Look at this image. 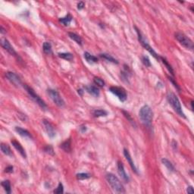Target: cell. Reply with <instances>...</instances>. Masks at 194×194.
Wrapping results in <instances>:
<instances>
[{"instance_id":"cell-1","label":"cell","mask_w":194,"mask_h":194,"mask_svg":"<svg viewBox=\"0 0 194 194\" xmlns=\"http://www.w3.org/2000/svg\"><path fill=\"white\" fill-rule=\"evenodd\" d=\"M139 116L144 125L146 127H150L153 118V112L152 110L148 105H145L142 107L139 112Z\"/></svg>"},{"instance_id":"cell-2","label":"cell","mask_w":194,"mask_h":194,"mask_svg":"<svg viewBox=\"0 0 194 194\" xmlns=\"http://www.w3.org/2000/svg\"><path fill=\"white\" fill-rule=\"evenodd\" d=\"M105 178L109 183V184L110 185L111 188L112 189L115 193H125L124 186L120 180L115 175L111 174V173L107 174Z\"/></svg>"},{"instance_id":"cell-3","label":"cell","mask_w":194,"mask_h":194,"mask_svg":"<svg viewBox=\"0 0 194 194\" xmlns=\"http://www.w3.org/2000/svg\"><path fill=\"white\" fill-rule=\"evenodd\" d=\"M167 99L168 101L169 104L171 105V107L173 108V109L176 112L177 114L181 117L183 118H186L185 116L184 113L183 112L182 110V107H181V104L180 103V100L177 98L176 95H175L174 93H171V92H169L167 94Z\"/></svg>"},{"instance_id":"cell-4","label":"cell","mask_w":194,"mask_h":194,"mask_svg":"<svg viewBox=\"0 0 194 194\" xmlns=\"http://www.w3.org/2000/svg\"><path fill=\"white\" fill-rule=\"evenodd\" d=\"M23 87H24V88L25 89L26 91H27V93L29 94V96H30L31 99H33V101L35 102L37 105H39V106L40 107V108H42L43 109H47V105H46V103L43 101V99H41L39 96L37 95V93H35V91H34L32 88L30 87H28V86L26 85V84H24Z\"/></svg>"},{"instance_id":"cell-5","label":"cell","mask_w":194,"mask_h":194,"mask_svg":"<svg viewBox=\"0 0 194 194\" xmlns=\"http://www.w3.org/2000/svg\"><path fill=\"white\" fill-rule=\"evenodd\" d=\"M135 29H136V33H137V35H138V39H139V41H140V43H141V45L143 46L144 47V48L146 49V50L149 52V53H150V54H152V55L155 58H156V59H158V60H159L160 59V58L161 57L159 56V55L157 54V53H155V50H154L153 48H152L151 46H150V44L148 43V42L145 39V38L143 37V36L142 35V33H140V30L137 29V27H135Z\"/></svg>"},{"instance_id":"cell-6","label":"cell","mask_w":194,"mask_h":194,"mask_svg":"<svg viewBox=\"0 0 194 194\" xmlns=\"http://www.w3.org/2000/svg\"><path fill=\"white\" fill-rule=\"evenodd\" d=\"M175 38L180 43V44L182 45L183 46L185 47L186 48H188L190 50L193 49V41L183 33L177 32V33H175Z\"/></svg>"},{"instance_id":"cell-7","label":"cell","mask_w":194,"mask_h":194,"mask_svg":"<svg viewBox=\"0 0 194 194\" xmlns=\"http://www.w3.org/2000/svg\"><path fill=\"white\" fill-rule=\"evenodd\" d=\"M48 92V94L50 97V99L53 100V103L58 107H64L65 103H64V99H62V97L61 96L60 94L55 89H48L47 90Z\"/></svg>"},{"instance_id":"cell-8","label":"cell","mask_w":194,"mask_h":194,"mask_svg":"<svg viewBox=\"0 0 194 194\" xmlns=\"http://www.w3.org/2000/svg\"><path fill=\"white\" fill-rule=\"evenodd\" d=\"M109 91L116 96L120 101L124 102L127 99V95L126 91L124 88L119 87H111L109 88Z\"/></svg>"},{"instance_id":"cell-9","label":"cell","mask_w":194,"mask_h":194,"mask_svg":"<svg viewBox=\"0 0 194 194\" xmlns=\"http://www.w3.org/2000/svg\"><path fill=\"white\" fill-rule=\"evenodd\" d=\"M1 46H2L9 54H11L12 55H13V56L16 57V58H19V55H18V53H16V51L15 50V48H13V46L11 45V43H9V41H8V39H6V38H2V39H1Z\"/></svg>"},{"instance_id":"cell-10","label":"cell","mask_w":194,"mask_h":194,"mask_svg":"<svg viewBox=\"0 0 194 194\" xmlns=\"http://www.w3.org/2000/svg\"><path fill=\"white\" fill-rule=\"evenodd\" d=\"M6 77L12 84H14L16 87H20V86L22 85L21 80L20 79L19 77L15 73L12 71L6 72Z\"/></svg>"},{"instance_id":"cell-11","label":"cell","mask_w":194,"mask_h":194,"mask_svg":"<svg viewBox=\"0 0 194 194\" xmlns=\"http://www.w3.org/2000/svg\"><path fill=\"white\" fill-rule=\"evenodd\" d=\"M43 124L45 127V130H46L49 137L53 138L54 136H55V127H53V124L47 120H43Z\"/></svg>"},{"instance_id":"cell-12","label":"cell","mask_w":194,"mask_h":194,"mask_svg":"<svg viewBox=\"0 0 194 194\" xmlns=\"http://www.w3.org/2000/svg\"><path fill=\"white\" fill-rule=\"evenodd\" d=\"M118 175L122 178L123 181H125L126 183L129 182L130 178H129V176L127 175L126 171L124 170V165L121 161H118Z\"/></svg>"},{"instance_id":"cell-13","label":"cell","mask_w":194,"mask_h":194,"mask_svg":"<svg viewBox=\"0 0 194 194\" xmlns=\"http://www.w3.org/2000/svg\"><path fill=\"white\" fill-rule=\"evenodd\" d=\"M11 143H12V146H14V148L17 151L19 152L21 155L22 157H24V159H26L27 158V155H26V152H25V150H24V149L23 148V146H21V144L19 142H18L17 140H12V141H11Z\"/></svg>"},{"instance_id":"cell-14","label":"cell","mask_w":194,"mask_h":194,"mask_svg":"<svg viewBox=\"0 0 194 194\" xmlns=\"http://www.w3.org/2000/svg\"><path fill=\"white\" fill-rule=\"evenodd\" d=\"M124 157L126 158L127 161V162L129 163V165H130V166L131 167V168H132L133 171L136 173V174H138L137 169H136V166H135V165H134V162L133 161L132 158H131V156H130V152H129L128 150H126V149H124Z\"/></svg>"},{"instance_id":"cell-15","label":"cell","mask_w":194,"mask_h":194,"mask_svg":"<svg viewBox=\"0 0 194 194\" xmlns=\"http://www.w3.org/2000/svg\"><path fill=\"white\" fill-rule=\"evenodd\" d=\"M85 89L88 93L91 94L93 96L98 97L99 94H100L99 89L97 88V87H95V86H87V87H86Z\"/></svg>"},{"instance_id":"cell-16","label":"cell","mask_w":194,"mask_h":194,"mask_svg":"<svg viewBox=\"0 0 194 194\" xmlns=\"http://www.w3.org/2000/svg\"><path fill=\"white\" fill-rule=\"evenodd\" d=\"M15 131L18 133L19 135H21V136H24V137L29 138V139H31V138H32L30 133L27 130H26V129H24V128L20 127H16Z\"/></svg>"},{"instance_id":"cell-17","label":"cell","mask_w":194,"mask_h":194,"mask_svg":"<svg viewBox=\"0 0 194 194\" xmlns=\"http://www.w3.org/2000/svg\"><path fill=\"white\" fill-rule=\"evenodd\" d=\"M68 37H70L71 39H73L75 43H77L78 45H80V46H82V45H83V39H82L81 37H80L79 35H78V34H76V33H72V32H69V33H68Z\"/></svg>"},{"instance_id":"cell-18","label":"cell","mask_w":194,"mask_h":194,"mask_svg":"<svg viewBox=\"0 0 194 194\" xmlns=\"http://www.w3.org/2000/svg\"><path fill=\"white\" fill-rule=\"evenodd\" d=\"M84 58H85L86 61H87L88 63H90V64L96 63V62H98V58H97V57L94 56V55H91L90 53H88V52L84 53Z\"/></svg>"},{"instance_id":"cell-19","label":"cell","mask_w":194,"mask_h":194,"mask_svg":"<svg viewBox=\"0 0 194 194\" xmlns=\"http://www.w3.org/2000/svg\"><path fill=\"white\" fill-rule=\"evenodd\" d=\"M60 147L62 148V150L65 151L66 152H70L71 151V139H68V140H65L64 142H63L62 144L60 145Z\"/></svg>"},{"instance_id":"cell-20","label":"cell","mask_w":194,"mask_h":194,"mask_svg":"<svg viewBox=\"0 0 194 194\" xmlns=\"http://www.w3.org/2000/svg\"><path fill=\"white\" fill-rule=\"evenodd\" d=\"M99 56L101 57L102 58L106 60L107 62H112V63H114V64H118V61L115 59V58H113L112 55L109 54H106V53H102V54L99 55Z\"/></svg>"},{"instance_id":"cell-21","label":"cell","mask_w":194,"mask_h":194,"mask_svg":"<svg viewBox=\"0 0 194 194\" xmlns=\"http://www.w3.org/2000/svg\"><path fill=\"white\" fill-rule=\"evenodd\" d=\"M92 114H93V117H95V118L105 117L108 115V112L105 110H103V109H96V110L93 111Z\"/></svg>"},{"instance_id":"cell-22","label":"cell","mask_w":194,"mask_h":194,"mask_svg":"<svg viewBox=\"0 0 194 194\" xmlns=\"http://www.w3.org/2000/svg\"><path fill=\"white\" fill-rule=\"evenodd\" d=\"M161 162H162V164H163L165 167L167 168L170 171H172L173 172V171H175V166L173 165V164L171 163V161H169L168 159H165V158H163V159H161Z\"/></svg>"},{"instance_id":"cell-23","label":"cell","mask_w":194,"mask_h":194,"mask_svg":"<svg viewBox=\"0 0 194 194\" xmlns=\"http://www.w3.org/2000/svg\"><path fill=\"white\" fill-rule=\"evenodd\" d=\"M72 18H72V16L70 14H68L64 18H61L59 19V21L64 26H68L71 24V22Z\"/></svg>"},{"instance_id":"cell-24","label":"cell","mask_w":194,"mask_h":194,"mask_svg":"<svg viewBox=\"0 0 194 194\" xmlns=\"http://www.w3.org/2000/svg\"><path fill=\"white\" fill-rule=\"evenodd\" d=\"M0 147H1V151L2 152V153L6 155H8V156H12V151H11V149H10V147L7 144L1 143Z\"/></svg>"},{"instance_id":"cell-25","label":"cell","mask_w":194,"mask_h":194,"mask_svg":"<svg viewBox=\"0 0 194 194\" xmlns=\"http://www.w3.org/2000/svg\"><path fill=\"white\" fill-rule=\"evenodd\" d=\"M58 57H60L61 58H63L64 60L69 61V62H71L74 59V55L70 53H58Z\"/></svg>"},{"instance_id":"cell-26","label":"cell","mask_w":194,"mask_h":194,"mask_svg":"<svg viewBox=\"0 0 194 194\" xmlns=\"http://www.w3.org/2000/svg\"><path fill=\"white\" fill-rule=\"evenodd\" d=\"M2 186H3L4 190H6V192L8 194H10L12 193V187H11V183L8 180H6L2 182Z\"/></svg>"},{"instance_id":"cell-27","label":"cell","mask_w":194,"mask_h":194,"mask_svg":"<svg viewBox=\"0 0 194 194\" xmlns=\"http://www.w3.org/2000/svg\"><path fill=\"white\" fill-rule=\"evenodd\" d=\"M43 52H44L46 54H51V53H52V45H51V43H48V42H45V43H43Z\"/></svg>"},{"instance_id":"cell-28","label":"cell","mask_w":194,"mask_h":194,"mask_svg":"<svg viewBox=\"0 0 194 194\" xmlns=\"http://www.w3.org/2000/svg\"><path fill=\"white\" fill-rule=\"evenodd\" d=\"M93 82H94V84H95L96 85H97L98 87H103L105 84V81H104L102 78H96V77L93 78Z\"/></svg>"},{"instance_id":"cell-29","label":"cell","mask_w":194,"mask_h":194,"mask_svg":"<svg viewBox=\"0 0 194 194\" xmlns=\"http://www.w3.org/2000/svg\"><path fill=\"white\" fill-rule=\"evenodd\" d=\"M76 176H77V178L78 180H86V179L89 178L91 177V175L88 174V173H79Z\"/></svg>"},{"instance_id":"cell-30","label":"cell","mask_w":194,"mask_h":194,"mask_svg":"<svg viewBox=\"0 0 194 194\" xmlns=\"http://www.w3.org/2000/svg\"><path fill=\"white\" fill-rule=\"evenodd\" d=\"M160 59H161V61H162V62H163V64H165V66H166V68H167L168 70L169 71V72H170V73H171L173 76H174V71H173V68H171V65L168 64V62H167V60H166L165 58H161V57L160 58Z\"/></svg>"},{"instance_id":"cell-31","label":"cell","mask_w":194,"mask_h":194,"mask_svg":"<svg viewBox=\"0 0 194 194\" xmlns=\"http://www.w3.org/2000/svg\"><path fill=\"white\" fill-rule=\"evenodd\" d=\"M44 150V152H46V153L48 154V155H55L54 150H53V148L52 146H50V145L46 146L44 148V150Z\"/></svg>"},{"instance_id":"cell-32","label":"cell","mask_w":194,"mask_h":194,"mask_svg":"<svg viewBox=\"0 0 194 194\" xmlns=\"http://www.w3.org/2000/svg\"><path fill=\"white\" fill-rule=\"evenodd\" d=\"M64 192V187H63V184H62V183H59L57 186V188L54 190V193H63Z\"/></svg>"},{"instance_id":"cell-33","label":"cell","mask_w":194,"mask_h":194,"mask_svg":"<svg viewBox=\"0 0 194 194\" xmlns=\"http://www.w3.org/2000/svg\"><path fill=\"white\" fill-rule=\"evenodd\" d=\"M142 62L143 63L144 65H146V67H150L151 66V62H150V58L148 56H143L142 58Z\"/></svg>"},{"instance_id":"cell-34","label":"cell","mask_w":194,"mask_h":194,"mask_svg":"<svg viewBox=\"0 0 194 194\" xmlns=\"http://www.w3.org/2000/svg\"><path fill=\"white\" fill-rule=\"evenodd\" d=\"M122 112L124 113V116L126 117L128 119V121H130V122L133 124V125H135V123H134V120H133V119L131 118V117H130V115H129V114H128L127 112H124V111H122Z\"/></svg>"},{"instance_id":"cell-35","label":"cell","mask_w":194,"mask_h":194,"mask_svg":"<svg viewBox=\"0 0 194 194\" xmlns=\"http://www.w3.org/2000/svg\"><path fill=\"white\" fill-rule=\"evenodd\" d=\"M169 80H171V82L173 84H174V86H175V87H176V89L178 90V91H181V88L179 87V86L177 85V83H175V81L174 80V79H173L172 78H169Z\"/></svg>"},{"instance_id":"cell-36","label":"cell","mask_w":194,"mask_h":194,"mask_svg":"<svg viewBox=\"0 0 194 194\" xmlns=\"http://www.w3.org/2000/svg\"><path fill=\"white\" fill-rule=\"evenodd\" d=\"M13 169H14L13 166H12V165H9V166H8V167L5 169V172L12 173V172H13Z\"/></svg>"},{"instance_id":"cell-37","label":"cell","mask_w":194,"mask_h":194,"mask_svg":"<svg viewBox=\"0 0 194 194\" xmlns=\"http://www.w3.org/2000/svg\"><path fill=\"white\" fill-rule=\"evenodd\" d=\"M85 4H84V2H80L78 3V10H82L84 8Z\"/></svg>"},{"instance_id":"cell-38","label":"cell","mask_w":194,"mask_h":194,"mask_svg":"<svg viewBox=\"0 0 194 194\" xmlns=\"http://www.w3.org/2000/svg\"><path fill=\"white\" fill-rule=\"evenodd\" d=\"M186 192L188 193H193V187L192 186H190L186 189Z\"/></svg>"},{"instance_id":"cell-39","label":"cell","mask_w":194,"mask_h":194,"mask_svg":"<svg viewBox=\"0 0 194 194\" xmlns=\"http://www.w3.org/2000/svg\"><path fill=\"white\" fill-rule=\"evenodd\" d=\"M80 130H81L82 133L85 132L86 130H87V127H86V126H81L80 127Z\"/></svg>"},{"instance_id":"cell-40","label":"cell","mask_w":194,"mask_h":194,"mask_svg":"<svg viewBox=\"0 0 194 194\" xmlns=\"http://www.w3.org/2000/svg\"><path fill=\"white\" fill-rule=\"evenodd\" d=\"M6 30L4 29V28H3V27H1V28H0V32H1V33H2V34H3V33H6V31H5Z\"/></svg>"}]
</instances>
